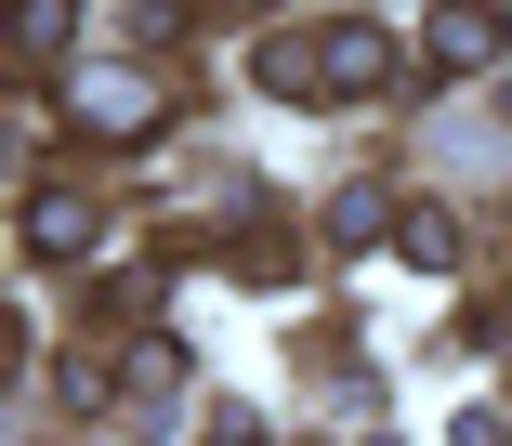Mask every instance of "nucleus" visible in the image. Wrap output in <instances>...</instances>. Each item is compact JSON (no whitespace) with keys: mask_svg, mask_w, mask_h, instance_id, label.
<instances>
[{"mask_svg":"<svg viewBox=\"0 0 512 446\" xmlns=\"http://www.w3.org/2000/svg\"><path fill=\"white\" fill-rule=\"evenodd\" d=\"M381 79H394L381 27H316V92H381Z\"/></svg>","mask_w":512,"mask_h":446,"instance_id":"nucleus-3","label":"nucleus"},{"mask_svg":"<svg viewBox=\"0 0 512 446\" xmlns=\"http://www.w3.org/2000/svg\"><path fill=\"white\" fill-rule=\"evenodd\" d=\"M66 14H79V0H14V27H27V53H53V40H66Z\"/></svg>","mask_w":512,"mask_h":446,"instance_id":"nucleus-7","label":"nucleus"},{"mask_svg":"<svg viewBox=\"0 0 512 446\" xmlns=\"http://www.w3.org/2000/svg\"><path fill=\"white\" fill-rule=\"evenodd\" d=\"M171 119V92L145 66H79V132H158Z\"/></svg>","mask_w":512,"mask_h":446,"instance_id":"nucleus-1","label":"nucleus"},{"mask_svg":"<svg viewBox=\"0 0 512 446\" xmlns=\"http://www.w3.org/2000/svg\"><path fill=\"white\" fill-rule=\"evenodd\" d=\"M79 237H92L79 197H27V250H79Z\"/></svg>","mask_w":512,"mask_h":446,"instance_id":"nucleus-4","label":"nucleus"},{"mask_svg":"<svg viewBox=\"0 0 512 446\" xmlns=\"http://www.w3.org/2000/svg\"><path fill=\"white\" fill-rule=\"evenodd\" d=\"M421 53L447 79H473V66H499V14H486V0H434V14H421Z\"/></svg>","mask_w":512,"mask_h":446,"instance_id":"nucleus-2","label":"nucleus"},{"mask_svg":"<svg viewBox=\"0 0 512 446\" xmlns=\"http://www.w3.org/2000/svg\"><path fill=\"white\" fill-rule=\"evenodd\" d=\"M329 223H342V250H368V237H394V197H381V184H355Z\"/></svg>","mask_w":512,"mask_h":446,"instance_id":"nucleus-6","label":"nucleus"},{"mask_svg":"<svg viewBox=\"0 0 512 446\" xmlns=\"http://www.w3.org/2000/svg\"><path fill=\"white\" fill-rule=\"evenodd\" d=\"M394 250H407V263H434V276L460 263V237H447V210H407V223H394Z\"/></svg>","mask_w":512,"mask_h":446,"instance_id":"nucleus-5","label":"nucleus"}]
</instances>
